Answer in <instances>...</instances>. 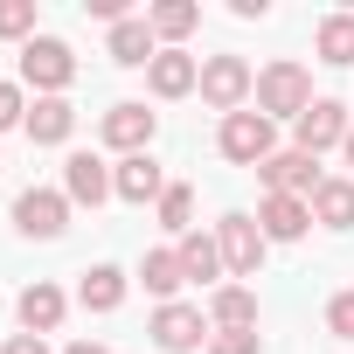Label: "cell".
Segmentation results:
<instances>
[{
  "label": "cell",
  "mask_w": 354,
  "mask_h": 354,
  "mask_svg": "<svg viewBox=\"0 0 354 354\" xmlns=\"http://www.w3.org/2000/svg\"><path fill=\"white\" fill-rule=\"evenodd\" d=\"M63 354H111V347H97V340H70Z\"/></svg>",
  "instance_id": "cell-31"
},
{
  "label": "cell",
  "mask_w": 354,
  "mask_h": 354,
  "mask_svg": "<svg viewBox=\"0 0 354 354\" xmlns=\"http://www.w3.org/2000/svg\"><path fill=\"white\" fill-rule=\"evenodd\" d=\"M63 195L84 202V209H97L104 195H118V188H111V167H104L97 153H70V160H63Z\"/></svg>",
  "instance_id": "cell-10"
},
{
  "label": "cell",
  "mask_w": 354,
  "mask_h": 354,
  "mask_svg": "<svg viewBox=\"0 0 354 354\" xmlns=\"http://www.w3.org/2000/svg\"><path fill=\"white\" fill-rule=\"evenodd\" d=\"M153 56H160V49H153V28L125 15V21L111 28V63H125V70H139V63H153Z\"/></svg>",
  "instance_id": "cell-19"
},
{
  "label": "cell",
  "mask_w": 354,
  "mask_h": 354,
  "mask_svg": "<svg viewBox=\"0 0 354 354\" xmlns=\"http://www.w3.org/2000/svg\"><path fill=\"white\" fill-rule=\"evenodd\" d=\"M15 230L35 236V243L63 236V230H70V195H56V188H28V195L15 202Z\"/></svg>",
  "instance_id": "cell-5"
},
{
  "label": "cell",
  "mask_w": 354,
  "mask_h": 354,
  "mask_svg": "<svg viewBox=\"0 0 354 354\" xmlns=\"http://www.w3.org/2000/svg\"><path fill=\"white\" fill-rule=\"evenodd\" d=\"M146 333H153V347H167V354H195V347L209 340L202 313H195V306H181V299H174V306H160Z\"/></svg>",
  "instance_id": "cell-9"
},
{
  "label": "cell",
  "mask_w": 354,
  "mask_h": 354,
  "mask_svg": "<svg viewBox=\"0 0 354 354\" xmlns=\"http://www.w3.org/2000/svg\"><path fill=\"white\" fill-rule=\"evenodd\" d=\"M347 132H354V118L333 104V97H313L306 104V118H299V153H326V146H347Z\"/></svg>",
  "instance_id": "cell-8"
},
{
  "label": "cell",
  "mask_w": 354,
  "mask_h": 354,
  "mask_svg": "<svg viewBox=\"0 0 354 354\" xmlns=\"http://www.w3.org/2000/svg\"><path fill=\"white\" fill-rule=\"evenodd\" d=\"M209 319H216V326H257V292L223 285V292H216V306H209Z\"/></svg>",
  "instance_id": "cell-24"
},
{
  "label": "cell",
  "mask_w": 354,
  "mask_h": 354,
  "mask_svg": "<svg viewBox=\"0 0 354 354\" xmlns=\"http://www.w3.org/2000/svg\"><path fill=\"white\" fill-rule=\"evenodd\" d=\"M271 153H278V132H271L264 111H230V118H223V160H236V167H264Z\"/></svg>",
  "instance_id": "cell-3"
},
{
  "label": "cell",
  "mask_w": 354,
  "mask_h": 354,
  "mask_svg": "<svg viewBox=\"0 0 354 354\" xmlns=\"http://www.w3.org/2000/svg\"><path fill=\"white\" fill-rule=\"evenodd\" d=\"M139 285H146L153 299H167V306H174V292L188 285V271H181V250H146V264H139Z\"/></svg>",
  "instance_id": "cell-17"
},
{
  "label": "cell",
  "mask_w": 354,
  "mask_h": 354,
  "mask_svg": "<svg viewBox=\"0 0 354 354\" xmlns=\"http://www.w3.org/2000/svg\"><path fill=\"white\" fill-rule=\"evenodd\" d=\"M160 230H174V236L195 230V188H167L160 195Z\"/></svg>",
  "instance_id": "cell-25"
},
{
  "label": "cell",
  "mask_w": 354,
  "mask_h": 354,
  "mask_svg": "<svg viewBox=\"0 0 354 354\" xmlns=\"http://www.w3.org/2000/svg\"><path fill=\"white\" fill-rule=\"evenodd\" d=\"M77 299H84L91 313H118V299H125V271H118V264H91L84 285H77Z\"/></svg>",
  "instance_id": "cell-18"
},
{
  "label": "cell",
  "mask_w": 354,
  "mask_h": 354,
  "mask_svg": "<svg viewBox=\"0 0 354 354\" xmlns=\"http://www.w3.org/2000/svg\"><path fill=\"white\" fill-rule=\"evenodd\" d=\"M0 35H28L35 42V0H0Z\"/></svg>",
  "instance_id": "cell-27"
},
{
  "label": "cell",
  "mask_w": 354,
  "mask_h": 354,
  "mask_svg": "<svg viewBox=\"0 0 354 354\" xmlns=\"http://www.w3.org/2000/svg\"><path fill=\"white\" fill-rule=\"evenodd\" d=\"M8 125H28V104H21L15 84H0V132H8Z\"/></svg>",
  "instance_id": "cell-29"
},
{
  "label": "cell",
  "mask_w": 354,
  "mask_h": 354,
  "mask_svg": "<svg viewBox=\"0 0 354 354\" xmlns=\"http://www.w3.org/2000/svg\"><path fill=\"white\" fill-rule=\"evenodd\" d=\"M21 326H28V333H56V326H63V292H56L49 278H35V285L21 292Z\"/></svg>",
  "instance_id": "cell-16"
},
{
  "label": "cell",
  "mask_w": 354,
  "mask_h": 354,
  "mask_svg": "<svg viewBox=\"0 0 354 354\" xmlns=\"http://www.w3.org/2000/svg\"><path fill=\"white\" fill-rule=\"evenodd\" d=\"M216 243H223V271L257 278V264H264V230H257L250 216H223V223H216Z\"/></svg>",
  "instance_id": "cell-6"
},
{
  "label": "cell",
  "mask_w": 354,
  "mask_h": 354,
  "mask_svg": "<svg viewBox=\"0 0 354 354\" xmlns=\"http://www.w3.org/2000/svg\"><path fill=\"white\" fill-rule=\"evenodd\" d=\"M104 146H118L125 160L146 153V146H153V111H146V104H111V111H104Z\"/></svg>",
  "instance_id": "cell-12"
},
{
  "label": "cell",
  "mask_w": 354,
  "mask_h": 354,
  "mask_svg": "<svg viewBox=\"0 0 354 354\" xmlns=\"http://www.w3.org/2000/svg\"><path fill=\"white\" fill-rule=\"evenodd\" d=\"M70 132H77L70 97H35V111H28V139H35V146H63Z\"/></svg>",
  "instance_id": "cell-14"
},
{
  "label": "cell",
  "mask_w": 354,
  "mask_h": 354,
  "mask_svg": "<svg viewBox=\"0 0 354 354\" xmlns=\"http://www.w3.org/2000/svg\"><path fill=\"white\" fill-rule=\"evenodd\" d=\"M174 250H181V271H188V278H202V285L223 271V243H216V236H202V230H188Z\"/></svg>",
  "instance_id": "cell-23"
},
{
  "label": "cell",
  "mask_w": 354,
  "mask_h": 354,
  "mask_svg": "<svg viewBox=\"0 0 354 354\" xmlns=\"http://www.w3.org/2000/svg\"><path fill=\"white\" fill-rule=\"evenodd\" d=\"M195 91H202V97H209V104L230 118V111H243V97L257 91V77H250V63H243V56H209Z\"/></svg>",
  "instance_id": "cell-4"
},
{
  "label": "cell",
  "mask_w": 354,
  "mask_h": 354,
  "mask_svg": "<svg viewBox=\"0 0 354 354\" xmlns=\"http://www.w3.org/2000/svg\"><path fill=\"white\" fill-rule=\"evenodd\" d=\"M306 223H313V202L306 195H264V209H257L264 243H292V236H306Z\"/></svg>",
  "instance_id": "cell-11"
},
{
  "label": "cell",
  "mask_w": 354,
  "mask_h": 354,
  "mask_svg": "<svg viewBox=\"0 0 354 354\" xmlns=\"http://www.w3.org/2000/svg\"><path fill=\"white\" fill-rule=\"evenodd\" d=\"M306 104H313V77L299 70V63H271L264 77H257V111L264 118H306Z\"/></svg>",
  "instance_id": "cell-1"
},
{
  "label": "cell",
  "mask_w": 354,
  "mask_h": 354,
  "mask_svg": "<svg viewBox=\"0 0 354 354\" xmlns=\"http://www.w3.org/2000/svg\"><path fill=\"white\" fill-rule=\"evenodd\" d=\"M195 21H202L195 0H160V8H146V28H153V35H167V42L195 35Z\"/></svg>",
  "instance_id": "cell-22"
},
{
  "label": "cell",
  "mask_w": 354,
  "mask_h": 354,
  "mask_svg": "<svg viewBox=\"0 0 354 354\" xmlns=\"http://www.w3.org/2000/svg\"><path fill=\"white\" fill-rule=\"evenodd\" d=\"M111 188H118L125 202H160V195H167V181H160V167H153L146 153L118 160V174H111Z\"/></svg>",
  "instance_id": "cell-15"
},
{
  "label": "cell",
  "mask_w": 354,
  "mask_h": 354,
  "mask_svg": "<svg viewBox=\"0 0 354 354\" xmlns=\"http://www.w3.org/2000/svg\"><path fill=\"white\" fill-rule=\"evenodd\" d=\"M146 84H153V97H188V91L202 84V63L181 56V49H160V56L146 63Z\"/></svg>",
  "instance_id": "cell-13"
},
{
  "label": "cell",
  "mask_w": 354,
  "mask_h": 354,
  "mask_svg": "<svg viewBox=\"0 0 354 354\" xmlns=\"http://www.w3.org/2000/svg\"><path fill=\"white\" fill-rule=\"evenodd\" d=\"M326 333H333V340H354V292H333V306H326Z\"/></svg>",
  "instance_id": "cell-28"
},
{
  "label": "cell",
  "mask_w": 354,
  "mask_h": 354,
  "mask_svg": "<svg viewBox=\"0 0 354 354\" xmlns=\"http://www.w3.org/2000/svg\"><path fill=\"white\" fill-rule=\"evenodd\" d=\"M257 181H264L271 195H306V202H313V195H319V160L299 153V146H292V153H271V160L257 167Z\"/></svg>",
  "instance_id": "cell-7"
},
{
  "label": "cell",
  "mask_w": 354,
  "mask_h": 354,
  "mask_svg": "<svg viewBox=\"0 0 354 354\" xmlns=\"http://www.w3.org/2000/svg\"><path fill=\"white\" fill-rule=\"evenodd\" d=\"M21 77H28L42 97H63V84L77 77V56H70V42H56V35H35V42H21Z\"/></svg>",
  "instance_id": "cell-2"
},
{
  "label": "cell",
  "mask_w": 354,
  "mask_h": 354,
  "mask_svg": "<svg viewBox=\"0 0 354 354\" xmlns=\"http://www.w3.org/2000/svg\"><path fill=\"white\" fill-rule=\"evenodd\" d=\"M347 167H354V132H347Z\"/></svg>",
  "instance_id": "cell-32"
},
{
  "label": "cell",
  "mask_w": 354,
  "mask_h": 354,
  "mask_svg": "<svg viewBox=\"0 0 354 354\" xmlns=\"http://www.w3.org/2000/svg\"><path fill=\"white\" fill-rule=\"evenodd\" d=\"M209 354H264V340H257V326H216Z\"/></svg>",
  "instance_id": "cell-26"
},
{
  "label": "cell",
  "mask_w": 354,
  "mask_h": 354,
  "mask_svg": "<svg viewBox=\"0 0 354 354\" xmlns=\"http://www.w3.org/2000/svg\"><path fill=\"white\" fill-rule=\"evenodd\" d=\"M0 354H49V340H42V333H15V340L0 347Z\"/></svg>",
  "instance_id": "cell-30"
},
{
  "label": "cell",
  "mask_w": 354,
  "mask_h": 354,
  "mask_svg": "<svg viewBox=\"0 0 354 354\" xmlns=\"http://www.w3.org/2000/svg\"><path fill=\"white\" fill-rule=\"evenodd\" d=\"M313 49H319V63L347 70V63H354V15H326L319 35H313Z\"/></svg>",
  "instance_id": "cell-21"
},
{
  "label": "cell",
  "mask_w": 354,
  "mask_h": 354,
  "mask_svg": "<svg viewBox=\"0 0 354 354\" xmlns=\"http://www.w3.org/2000/svg\"><path fill=\"white\" fill-rule=\"evenodd\" d=\"M313 223H326V230H354V181H319V195H313Z\"/></svg>",
  "instance_id": "cell-20"
}]
</instances>
